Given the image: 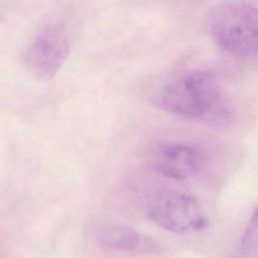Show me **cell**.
<instances>
[{
    "instance_id": "obj_1",
    "label": "cell",
    "mask_w": 258,
    "mask_h": 258,
    "mask_svg": "<svg viewBox=\"0 0 258 258\" xmlns=\"http://www.w3.org/2000/svg\"><path fill=\"white\" fill-rule=\"evenodd\" d=\"M154 103L169 114L211 125H226L234 115L216 76L206 70L188 72L164 85Z\"/></svg>"
},
{
    "instance_id": "obj_2",
    "label": "cell",
    "mask_w": 258,
    "mask_h": 258,
    "mask_svg": "<svg viewBox=\"0 0 258 258\" xmlns=\"http://www.w3.org/2000/svg\"><path fill=\"white\" fill-rule=\"evenodd\" d=\"M257 4L251 1H226L210 11L209 23L218 45L230 55L249 60L257 52Z\"/></svg>"
},
{
    "instance_id": "obj_3",
    "label": "cell",
    "mask_w": 258,
    "mask_h": 258,
    "mask_svg": "<svg viewBox=\"0 0 258 258\" xmlns=\"http://www.w3.org/2000/svg\"><path fill=\"white\" fill-rule=\"evenodd\" d=\"M71 52V36L63 20L52 19L32 37L24 52V64L36 78L52 79Z\"/></svg>"
},
{
    "instance_id": "obj_4",
    "label": "cell",
    "mask_w": 258,
    "mask_h": 258,
    "mask_svg": "<svg viewBox=\"0 0 258 258\" xmlns=\"http://www.w3.org/2000/svg\"><path fill=\"white\" fill-rule=\"evenodd\" d=\"M146 215L159 227L175 233L203 230L208 224L199 201L177 191H161L152 196L146 204Z\"/></svg>"
},
{
    "instance_id": "obj_5",
    "label": "cell",
    "mask_w": 258,
    "mask_h": 258,
    "mask_svg": "<svg viewBox=\"0 0 258 258\" xmlns=\"http://www.w3.org/2000/svg\"><path fill=\"white\" fill-rule=\"evenodd\" d=\"M205 162L203 150L188 142H165L153 152L155 169L168 178L184 180L196 175Z\"/></svg>"
},
{
    "instance_id": "obj_6",
    "label": "cell",
    "mask_w": 258,
    "mask_h": 258,
    "mask_svg": "<svg viewBox=\"0 0 258 258\" xmlns=\"http://www.w3.org/2000/svg\"><path fill=\"white\" fill-rule=\"evenodd\" d=\"M95 235L99 244L116 250L129 251L151 246L138 232L117 222L99 224L95 230Z\"/></svg>"
},
{
    "instance_id": "obj_7",
    "label": "cell",
    "mask_w": 258,
    "mask_h": 258,
    "mask_svg": "<svg viewBox=\"0 0 258 258\" xmlns=\"http://www.w3.org/2000/svg\"><path fill=\"white\" fill-rule=\"evenodd\" d=\"M257 249V213L254 209L252 217L246 228V231L242 238L241 244V257L251 258V256H256Z\"/></svg>"
}]
</instances>
